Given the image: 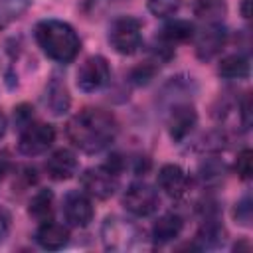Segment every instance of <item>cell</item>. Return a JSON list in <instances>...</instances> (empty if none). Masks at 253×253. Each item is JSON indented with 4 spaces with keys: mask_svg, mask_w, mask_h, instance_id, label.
<instances>
[{
    "mask_svg": "<svg viewBox=\"0 0 253 253\" xmlns=\"http://www.w3.org/2000/svg\"><path fill=\"white\" fill-rule=\"evenodd\" d=\"M67 138L75 148L97 154L113 144L119 132L115 117L103 109H83L67 123Z\"/></svg>",
    "mask_w": 253,
    "mask_h": 253,
    "instance_id": "6da1fadb",
    "label": "cell"
},
{
    "mask_svg": "<svg viewBox=\"0 0 253 253\" xmlns=\"http://www.w3.org/2000/svg\"><path fill=\"white\" fill-rule=\"evenodd\" d=\"M34 32L38 45L49 59L69 63L77 57L81 42L69 24L61 20H42Z\"/></svg>",
    "mask_w": 253,
    "mask_h": 253,
    "instance_id": "7a4b0ae2",
    "label": "cell"
},
{
    "mask_svg": "<svg viewBox=\"0 0 253 253\" xmlns=\"http://www.w3.org/2000/svg\"><path fill=\"white\" fill-rule=\"evenodd\" d=\"M101 237H103L105 249H109V251H128V249L138 245V241L142 237V231L130 219L111 215V217L105 219V223L101 227Z\"/></svg>",
    "mask_w": 253,
    "mask_h": 253,
    "instance_id": "3957f363",
    "label": "cell"
},
{
    "mask_svg": "<svg viewBox=\"0 0 253 253\" xmlns=\"http://www.w3.org/2000/svg\"><path fill=\"white\" fill-rule=\"evenodd\" d=\"M109 42L121 55H132L142 42V24L134 16H121L109 28Z\"/></svg>",
    "mask_w": 253,
    "mask_h": 253,
    "instance_id": "277c9868",
    "label": "cell"
},
{
    "mask_svg": "<svg viewBox=\"0 0 253 253\" xmlns=\"http://www.w3.org/2000/svg\"><path fill=\"white\" fill-rule=\"evenodd\" d=\"M81 186L87 196L97 198V200H107L115 194L119 186V174H115L109 166H95L87 168L81 174Z\"/></svg>",
    "mask_w": 253,
    "mask_h": 253,
    "instance_id": "5b68a950",
    "label": "cell"
},
{
    "mask_svg": "<svg viewBox=\"0 0 253 253\" xmlns=\"http://www.w3.org/2000/svg\"><path fill=\"white\" fill-rule=\"evenodd\" d=\"M123 206L132 215L146 217V215L154 213L158 208V192L144 182H134L125 190Z\"/></svg>",
    "mask_w": 253,
    "mask_h": 253,
    "instance_id": "8992f818",
    "label": "cell"
},
{
    "mask_svg": "<svg viewBox=\"0 0 253 253\" xmlns=\"http://www.w3.org/2000/svg\"><path fill=\"white\" fill-rule=\"evenodd\" d=\"M111 79V67L103 55L87 57L77 69V87L85 93L103 89Z\"/></svg>",
    "mask_w": 253,
    "mask_h": 253,
    "instance_id": "52a82bcc",
    "label": "cell"
},
{
    "mask_svg": "<svg viewBox=\"0 0 253 253\" xmlns=\"http://www.w3.org/2000/svg\"><path fill=\"white\" fill-rule=\"evenodd\" d=\"M55 140V128L45 123H30L26 128H22L18 150L26 156H38L43 154Z\"/></svg>",
    "mask_w": 253,
    "mask_h": 253,
    "instance_id": "ba28073f",
    "label": "cell"
},
{
    "mask_svg": "<svg viewBox=\"0 0 253 253\" xmlns=\"http://www.w3.org/2000/svg\"><path fill=\"white\" fill-rule=\"evenodd\" d=\"M63 217L73 227H85L93 219V204L85 192L73 190L63 198Z\"/></svg>",
    "mask_w": 253,
    "mask_h": 253,
    "instance_id": "9c48e42d",
    "label": "cell"
},
{
    "mask_svg": "<svg viewBox=\"0 0 253 253\" xmlns=\"http://www.w3.org/2000/svg\"><path fill=\"white\" fill-rule=\"evenodd\" d=\"M225 45V30L221 22L206 24V28L196 38V53L200 59H211Z\"/></svg>",
    "mask_w": 253,
    "mask_h": 253,
    "instance_id": "30bf717a",
    "label": "cell"
},
{
    "mask_svg": "<svg viewBox=\"0 0 253 253\" xmlns=\"http://www.w3.org/2000/svg\"><path fill=\"white\" fill-rule=\"evenodd\" d=\"M198 123L196 109L190 103H178L168 115V130L172 140H184Z\"/></svg>",
    "mask_w": 253,
    "mask_h": 253,
    "instance_id": "8fae6325",
    "label": "cell"
},
{
    "mask_svg": "<svg viewBox=\"0 0 253 253\" xmlns=\"http://www.w3.org/2000/svg\"><path fill=\"white\" fill-rule=\"evenodd\" d=\"M188 174L178 164H164L158 172V186L170 198H182L188 192Z\"/></svg>",
    "mask_w": 253,
    "mask_h": 253,
    "instance_id": "7c38bea8",
    "label": "cell"
},
{
    "mask_svg": "<svg viewBox=\"0 0 253 253\" xmlns=\"http://www.w3.org/2000/svg\"><path fill=\"white\" fill-rule=\"evenodd\" d=\"M36 241L40 247L47 249V251H57L61 247L67 245L69 241V229L63 223H57L53 219L42 221L38 231H36Z\"/></svg>",
    "mask_w": 253,
    "mask_h": 253,
    "instance_id": "4fadbf2b",
    "label": "cell"
},
{
    "mask_svg": "<svg viewBox=\"0 0 253 253\" xmlns=\"http://www.w3.org/2000/svg\"><path fill=\"white\" fill-rule=\"evenodd\" d=\"M45 172L53 180H69L77 172V158L71 150L59 148L45 160Z\"/></svg>",
    "mask_w": 253,
    "mask_h": 253,
    "instance_id": "5bb4252c",
    "label": "cell"
},
{
    "mask_svg": "<svg viewBox=\"0 0 253 253\" xmlns=\"http://www.w3.org/2000/svg\"><path fill=\"white\" fill-rule=\"evenodd\" d=\"M184 227V221L178 213H164L160 215L152 225V241L158 245H164L180 235Z\"/></svg>",
    "mask_w": 253,
    "mask_h": 253,
    "instance_id": "9a60e30c",
    "label": "cell"
},
{
    "mask_svg": "<svg viewBox=\"0 0 253 253\" xmlns=\"http://www.w3.org/2000/svg\"><path fill=\"white\" fill-rule=\"evenodd\" d=\"M45 107L53 113V115H63L69 109V91L65 87V83L57 77H53L47 85H45Z\"/></svg>",
    "mask_w": 253,
    "mask_h": 253,
    "instance_id": "2e32d148",
    "label": "cell"
},
{
    "mask_svg": "<svg viewBox=\"0 0 253 253\" xmlns=\"http://www.w3.org/2000/svg\"><path fill=\"white\" fill-rule=\"evenodd\" d=\"M225 239V229L221 227L219 221L215 219H208L204 221V225L200 227V231L196 233V245L200 249H213L219 247Z\"/></svg>",
    "mask_w": 253,
    "mask_h": 253,
    "instance_id": "e0dca14e",
    "label": "cell"
},
{
    "mask_svg": "<svg viewBox=\"0 0 253 253\" xmlns=\"http://www.w3.org/2000/svg\"><path fill=\"white\" fill-rule=\"evenodd\" d=\"M217 73L225 79H245L249 75V57L243 53L227 55L219 61Z\"/></svg>",
    "mask_w": 253,
    "mask_h": 253,
    "instance_id": "ac0fdd59",
    "label": "cell"
},
{
    "mask_svg": "<svg viewBox=\"0 0 253 253\" xmlns=\"http://www.w3.org/2000/svg\"><path fill=\"white\" fill-rule=\"evenodd\" d=\"M192 36H194V24L188 22V20H172L160 32V40L164 43H168V45L180 43V42H188Z\"/></svg>",
    "mask_w": 253,
    "mask_h": 253,
    "instance_id": "d6986e66",
    "label": "cell"
},
{
    "mask_svg": "<svg viewBox=\"0 0 253 253\" xmlns=\"http://www.w3.org/2000/svg\"><path fill=\"white\" fill-rule=\"evenodd\" d=\"M28 211L40 223L51 219V215H53V194L49 190H38L30 200Z\"/></svg>",
    "mask_w": 253,
    "mask_h": 253,
    "instance_id": "ffe728a7",
    "label": "cell"
},
{
    "mask_svg": "<svg viewBox=\"0 0 253 253\" xmlns=\"http://www.w3.org/2000/svg\"><path fill=\"white\" fill-rule=\"evenodd\" d=\"M32 6V0H0V30L22 18V14Z\"/></svg>",
    "mask_w": 253,
    "mask_h": 253,
    "instance_id": "44dd1931",
    "label": "cell"
},
{
    "mask_svg": "<svg viewBox=\"0 0 253 253\" xmlns=\"http://www.w3.org/2000/svg\"><path fill=\"white\" fill-rule=\"evenodd\" d=\"M194 12L198 18L206 20L208 24L219 22L225 14V2L223 0H196Z\"/></svg>",
    "mask_w": 253,
    "mask_h": 253,
    "instance_id": "7402d4cb",
    "label": "cell"
},
{
    "mask_svg": "<svg viewBox=\"0 0 253 253\" xmlns=\"http://www.w3.org/2000/svg\"><path fill=\"white\" fill-rule=\"evenodd\" d=\"M182 6V0H148V10L156 18H170Z\"/></svg>",
    "mask_w": 253,
    "mask_h": 253,
    "instance_id": "603a6c76",
    "label": "cell"
},
{
    "mask_svg": "<svg viewBox=\"0 0 253 253\" xmlns=\"http://www.w3.org/2000/svg\"><path fill=\"white\" fill-rule=\"evenodd\" d=\"M200 176L206 184H213V182H219L223 178V164L215 162V160H210L202 166L200 170Z\"/></svg>",
    "mask_w": 253,
    "mask_h": 253,
    "instance_id": "cb8c5ba5",
    "label": "cell"
},
{
    "mask_svg": "<svg viewBox=\"0 0 253 253\" xmlns=\"http://www.w3.org/2000/svg\"><path fill=\"white\" fill-rule=\"evenodd\" d=\"M251 150L249 148H243L239 154H237V160H235V172L241 180H249L251 178Z\"/></svg>",
    "mask_w": 253,
    "mask_h": 253,
    "instance_id": "d4e9b609",
    "label": "cell"
},
{
    "mask_svg": "<svg viewBox=\"0 0 253 253\" xmlns=\"http://www.w3.org/2000/svg\"><path fill=\"white\" fill-rule=\"evenodd\" d=\"M14 123L16 126L22 130L26 128L30 123H34V109L30 105H20L16 111H14Z\"/></svg>",
    "mask_w": 253,
    "mask_h": 253,
    "instance_id": "484cf974",
    "label": "cell"
},
{
    "mask_svg": "<svg viewBox=\"0 0 253 253\" xmlns=\"http://www.w3.org/2000/svg\"><path fill=\"white\" fill-rule=\"evenodd\" d=\"M235 219L241 225H249V221H251V200H249V196H245L235 206Z\"/></svg>",
    "mask_w": 253,
    "mask_h": 253,
    "instance_id": "4316f807",
    "label": "cell"
},
{
    "mask_svg": "<svg viewBox=\"0 0 253 253\" xmlns=\"http://www.w3.org/2000/svg\"><path fill=\"white\" fill-rule=\"evenodd\" d=\"M152 73H154V69L152 67H138L134 73H132V79H136V83H146L150 77H152Z\"/></svg>",
    "mask_w": 253,
    "mask_h": 253,
    "instance_id": "83f0119b",
    "label": "cell"
},
{
    "mask_svg": "<svg viewBox=\"0 0 253 253\" xmlns=\"http://www.w3.org/2000/svg\"><path fill=\"white\" fill-rule=\"evenodd\" d=\"M6 233H8V215L4 210H0V241L4 239Z\"/></svg>",
    "mask_w": 253,
    "mask_h": 253,
    "instance_id": "f1b7e54d",
    "label": "cell"
},
{
    "mask_svg": "<svg viewBox=\"0 0 253 253\" xmlns=\"http://www.w3.org/2000/svg\"><path fill=\"white\" fill-rule=\"evenodd\" d=\"M6 126H8V121H6L4 113L0 111V138H2V136H4V132H6Z\"/></svg>",
    "mask_w": 253,
    "mask_h": 253,
    "instance_id": "f546056e",
    "label": "cell"
}]
</instances>
